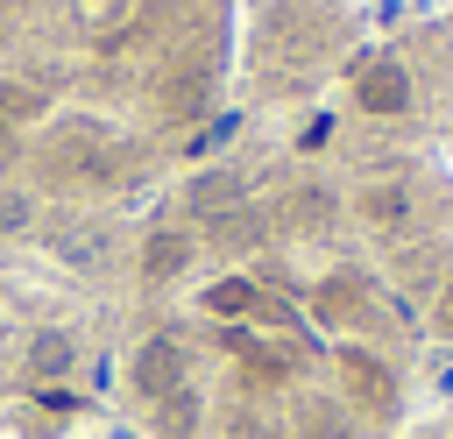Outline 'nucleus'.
<instances>
[{
	"instance_id": "nucleus-3",
	"label": "nucleus",
	"mask_w": 453,
	"mask_h": 439,
	"mask_svg": "<svg viewBox=\"0 0 453 439\" xmlns=\"http://www.w3.org/2000/svg\"><path fill=\"white\" fill-rule=\"evenodd\" d=\"M347 382H354V397H361L368 411H389V368H382V361L347 354Z\"/></svg>"
},
{
	"instance_id": "nucleus-4",
	"label": "nucleus",
	"mask_w": 453,
	"mask_h": 439,
	"mask_svg": "<svg viewBox=\"0 0 453 439\" xmlns=\"http://www.w3.org/2000/svg\"><path fill=\"white\" fill-rule=\"evenodd\" d=\"M205 304H212L219 319H241V312H255V283H248V276H226V283L205 290Z\"/></svg>"
},
{
	"instance_id": "nucleus-6",
	"label": "nucleus",
	"mask_w": 453,
	"mask_h": 439,
	"mask_svg": "<svg viewBox=\"0 0 453 439\" xmlns=\"http://www.w3.org/2000/svg\"><path fill=\"white\" fill-rule=\"evenodd\" d=\"M191 411H198V404H191V389L177 382V389L163 397V425H170V432H191Z\"/></svg>"
},
{
	"instance_id": "nucleus-7",
	"label": "nucleus",
	"mask_w": 453,
	"mask_h": 439,
	"mask_svg": "<svg viewBox=\"0 0 453 439\" xmlns=\"http://www.w3.org/2000/svg\"><path fill=\"white\" fill-rule=\"evenodd\" d=\"M439 326L453 333V283H446V297H439Z\"/></svg>"
},
{
	"instance_id": "nucleus-5",
	"label": "nucleus",
	"mask_w": 453,
	"mask_h": 439,
	"mask_svg": "<svg viewBox=\"0 0 453 439\" xmlns=\"http://www.w3.org/2000/svg\"><path fill=\"white\" fill-rule=\"evenodd\" d=\"M28 368H35V375H57V368H71V340H64V333H42V340L28 347Z\"/></svg>"
},
{
	"instance_id": "nucleus-1",
	"label": "nucleus",
	"mask_w": 453,
	"mask_h": 439,
	"mask_svg": "<svg viewBox=\"0 0 453 439\" xmlns=\"http://www.w3.org/2000/svg\"><path fill=\"white\" fill-rule=\"evenodd\" d=\"M177 382H184V354H177V340H142V354H134V389L163 404Z\"/></svg>"
},
{
	"instance_id": "nucleus-2",
	"label": "nucleus",
	"mask_w": 453,
	"mask_h": 439,
	"mask_svg": "<svg viewBox=\"0 0 453 439\" xmlns=\"http://www.w3.org/2000/svg\"><path fill=\"white\" fill-rule=\"evenodd\" d=\"M184 262H191V234H177V227H156V234L142 241V276H149V283H170V276H184Z\"/></svg>"
}]
</instances>
